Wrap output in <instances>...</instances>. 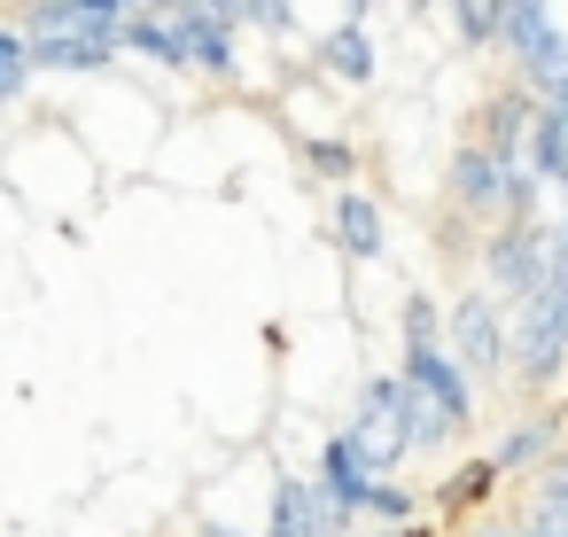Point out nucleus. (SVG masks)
I'll list each match as a JSON object with an SVG mask.
<instances>
[{"label":"nucleus","instance_id":"f257e3e1","mask_svg":"<svg viewBox=\"0 0 568 537\" xmlns=\"http://www.w3.org/2000/svg\"><path fill=\"white\" fill-rule=\"evenodd\" d=\"M125 0H48L32 9L24 40H32V71H102L125 55Z\"/></svg>","mask_w":568,"mask_h":537},{"label":"nucleus","instance_id":"f03ea898","mask_svg":"<svg viewBox=\"0 0 568 537\" xmlns=\"http://www.w3.org/2000/svg\"><path fill=\"white\" fill-rule=\"evenodd\" d=\"M560 358H568V234H560V257H552L545 296H529L514 312V382L545 389L560 374Z\"/></svg>","mask_w":568,"mask_h":537},{"label":"nucleus","instance_id":"7ed1b4c3","mask_svg":"<svg viewBox=\"0 0 568 537\" xmlns=\"http://www.w3.org/2000/svg\"><path fill=\"white\" fill-rule=\"evenodd\" d=\"M552 257H560V226H498L483 242V281L506 312H521L529 296H545Z\"/></svg>","mask_w":568,"mask_h":537},{"label":"nucleus","instance_id":"20e7f679","mask_svg":"<svg viewBox=\"0 0 568 537\" xmlns=\"http://www.w3.org/2000/svg\"><path fill=\"white\" fill-rule=\"evenodd\" d=\"M444 351L459 358L467 382H490V374H514V320L490 288H467L452 312H444Z\"/></svg>","mask_w":568,"mask_h":537},{"label":"nucleus","instance_id":"39448f33","mask_svg":"<svg viewBox=\"0 0 568 537\" xmlns=\"http://www.w3.org/2000/svg\"><path fill=\"white\" fill-rule=\"evenodd\" d=\"M343 436L358 444V459H366L374 475L397 467V459L413 452V382H405V374H374L366 397H358V421H351Z\"/></svg>","mask_w":568,"mask_h":537},{"label":"nucleus","instance_id":"423d86ee","mask_svg":"<svg viewBox=\"0 0 568 537\" xmlns=\"http://www.w3.org/2000/svg\"><path fill=\"white\" fill-rule=\"evenodd\" d=\"M397 374L413 382V397L436 413V428H444V436H459V428L475 421V382L459 374V358H452L444 343H420V351H405V358H397Z\"/></svg>","mask_w":568,"mask_h":537},{"label":"nucleus","instance_id":"0eeeda50","mask_svg":"<svg viewBox=\"0 0 568 537\" xmlns=\"http://www.w3.org/2000/svg\"><path fill=\"white\" fill-rule=\"evenodd\" d=\"M351 521L327 506L320 475H281L273 483V506H265V529L257 537H343Z\"/></svg>","mask_w":568,"mask_h":537},{"label":"nucleus","instance_id":"6e6552de","mask_svg":"<svg viewBox=\"0 0 568 537\" xmlns=\"http://www.w3.org/2000/svg\"><path fill=\"white\" fill-rule=\"evenodd\" d=\"M312 475H320V490H327V506H335L343 521L374 514V498H382V475H374V467L358 459V444H351L343 428H335V436L320 444V467H312Z\"/></svg>","mask_w":568,"mask_h":537},{"label":"nucleus","instance_id":"1a4fd4ad","mask_svg":"<svg viewBox=\"0 0 568 537\" xmlns=\"http://www.w3.org/2000/svg\"><path fill=\"white\" fill-rule=\"evenodd\" d=\"M506 48H514V63H521L529 87L568 63V32H560L552 9H537V0H514V9H506Z\"/></svg>","mask_w":568,"mask_h":537},{"label":"nucleus","instance_id":"9d476101","mask_svg":"<svg viewBox=\"0 0 568 537\" xmlns=\"http://www.w3.org/2000/svg\"><path fill=\"white\" fill-rule=\"evenodd\" d=\"M180 17V32H187V55H195V71H211V79H234V63H242V48H234V32H242V9H172Z\"/></svg>","mask_w":568,"mask_h":537},{"label":"nucleus","instance_id":"9b49d317","mask_svg":"<svg viewBox=\"0 0 568 537\" xmlns=\"http://www.w3.org/2000/svg\"><path fill=\"white\" fill-rule=\"evenodd\" d=\"M506 188H514V164H506L498 149L467 141V149L452 156V203H459V211H506Z\"/></svg>","mask_w":568,"mask_h":537},{"label":"nucleus","instance_id":"f8f14e48","mask_svg":"<svg viewBox=\"0 0 568 537\" xmlns=\"http://www.w3.org/2000/svg\"><path fill=\"white\" fill-rule=\"evenodd\" d=\"M537 118H545V102L529 94V87H506L490 110H483V149H498L506 164H529V141H537Z\"/></svg>","mask_w":568,"mask_h":537},{"label":"nucleus","instance_id":"ddd939ff","mask_svg":"<svg viewBox=\"0 0 568 537\" xmlns=\"http://www.w3.org/2000/svg\"><path fill=\"white\" fill-rule=\"evenodd\" d=\"M125 48H133V55H149V63L195 71V55H187V32H180V17H172V9H133V24H125Z\"/></svg>","mask_w":568,"mask_h":537},{"label":"nucleus","instance_id":"4468645a","mask_svg":"<svg viewBox=\"0 0 568 537\" xmlns=\"http://www.w3.org/2000/svg\"><path fill=\"white\" fill-rule=\"evenodd\" d=\"M320 71H335L343 87H366V79H374V40H366V17H343V24L320 40Z\"/></svg>","mask_w":568,"mask_h":537},{"label":"nucleus","instance_id":"2eb2a0df","mask_svg":"<svg viewBox=\"0 0 568 537\" xmlns=\"http://www.w3.org/2000/svg\"><path fill=\"white\" fill-rule=\"evenodd\" d=\"M327 226H335V250H343V257H382V211H374L358 188L335 195V219H327Z\"/></svg>","mask_w":568,"mask_h":537},{"label":"nucleus","instance_id":"dca6fc26","mask_svg":"<svg viewBox=\"0 0 568 537\" xmlns=\"http://www.w3.org/2000/svg\"><path fill=\"white\" fill-rule=\"evenodd\" d=\"M24 87H32V40L17 24H0V110H9Z\"/></svg>","mask_w":568,"mask_h":537},{"label":"nucleus","instance_id":"f3484780","mask_svg":"<svg viewBox=\"0 0 568 537\" xmlns=\"http://www.w3.org/2000/svg\"><path fill=\"white\" fill-rule=\"evenodd\" d=\"M545 444H552V421L537 413V421H521V428H514V436H506V444L490 452V467H498V475H514V467H529V459H545Z\"/></svg>","mask_w":568,"mask_h":537},{"label":"nucleus","instance_id":"a211bd4d","mask_svg":"<svg viewBox=\"0 0 568 537\" xmlns=\"http://www.w3.org/2000/svg\"><path fill=\"white\" fill-rule=\"evenodd\" d=\"M459 40L467 48H506V9H483V0H467V9H452Z\"/></svg>","mask_w":568,"mask_h":537},{"label":"nucleus","instance_id":"6ab92c4d","mask_svg":"<svg viewBox=\"0 0 568 537\" xmlns=\"http://www.w3.org/2000/svg\"><path fill=\"white\" fill-rule=\"evenodd\" d=\"M304 164H312L320 180H335V188H343V180L358 172V149H351V141H304Z\"/></svg>","mask_w":568,"mask_h":537},{"label":"nucleus","instance_id":"aec40b11","mask_svg":"<svg viewBox=\"0 0 568 537\" xmlns=\"http://www.w3.org/2000/svg\"><path fill=\"white\" fill-rule=\"evenodd\" d=\"M420 343H444V312H436V296H405V351H420Z\"/></svg>","mask_w":568,"mask_h":537},{"label":"nucleus","instance_id":"412c9836","mask_svg":"<svg viewBox=\"0 0 568 537\" xmlns=\"http://www.w3.org/2000/svg\"><path fill=\"white\" fill-rule=\"evenodd\" d=\"M537 521H545V529H568V459L545 467V483H537Z\"/></svg>","mask_w":568,"mask_h":537},{"label":"nucleus","instance_id":"4be33fe9","mask_svg":"<svg viewBox=\"0 0 568 537\" xmlns=\"http://www.w3.org/2000/svg\"><path fill=\"white\" fill-rule=\"evenodd\" d=\"M490 475H498L490 459H483V467H467V475H459V483L444 490V506H467V498H483V490H490Z\"/></svg>","mask_w":568,"mask_h":537},{"label":"nucleus","instance_id":"5701e85b","mask_svg":"<svg viewBox=\"0 0 568 537\" xmlns=\"http://www.w3.org/2000/svg\"><path fill=\"white\" fill-rule=\"evenodd\" d=\"M242 24H265V32H288V24H296V9H281V0H250V9H242Z\"/></svg>","mask_w":568,"mask_h":537},{"label":"nucleus","instance_id":"b1692460","mask_svg":"<svg viewBox=\"0 0 568 537\" xmlns=\"http://www.w3.org/2000/svg\"><path fill=\"white\" fill-rule=\"evenodd\" d=\"M203 537H242V529H226V521H211V529H203Z\"/></svg>","mask_w":568,"mask_h":537},{"label":"nucleus","instance_id":"393cba45","mask_svg":"<svg viewBox=\"0 0 568 537\" xmlns=\"http://www.w3.org/2000/svg\"><path fill=\"white\" fill-rule=\"evenodd\" d=\"M490 537H506V529H490Z\"/></svg>","mask_w":568,"mask_h":537}]
</instances>
